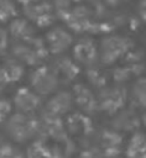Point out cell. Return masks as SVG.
<instances>
[{"mask_svg": "<svg viewBox=\"0 0 146 158\" xmlns=\"http://www.w3.org/2000/svg\"><path fill=\"white\" fill-rule=\"evenodd\" d=\"M40 130L41 123L32 115L16 112L12 114L5 121V131L7 136L17 143H22L31 139L38 133Z\"/></svg>", "mask_w": 146, "mask_h": 158, "instance_id": "obj_1", "label": "cell"}, {"mask_svg": "<svg viewBox=\"0 0 146 158\" xmlns=\"http://www.w3.org/2000/svg\"><path fill=\"white\" fill-rule=\"evenodd\" d=\"M30 83L36 94L40 96L49 95L59 85V77L56 70L48 67H38L30 75Z\"/></svg>", "mask_w": 146, "mask_h": 158, "instance_id": "obj_2", "label": "cell"}, {"mask_svg": "<svg viewBox=\"0 0 146 158\" xmlns=\"http://www.w3.org/2000/svg\"><path fill=\"white\" fill-rule=\"evenodd\" d=\"M53 10L52 2L40 0L35 4L25 6V16L40 27H47L52 25L57 17L56 14H53Z\"/></svg>", "mask_w": 146, "mask_h": 158, "instance_id": "obj_3", "label": "cell"}, {"mask_svg": "<svg viewBox=\"0 0 146 158\" xmlns=\"http://www.w3.org/2000/svg\"><path fill=\"white\" fill-rule=\"evenodd\" d=\"M41 105L40 95L28 88H20L14 96V106L17 112L32 115V112Z\"/></svg>", "mask_w": 146, "mask_h": 158, "instance_id": "obj_4", "label": "cell"}, {"mask_svg": "<svg viewBox=\"0 0 146 158\" xmlns=\"http://www.w3.org/2000/svg\"><path fill=\"white\" fill-rule=\"evenodd\" d=\"M73 105V95L68 91H59L54 94L45 106V114L52 117L59 118L67 114Z\"/></svg>", "mask_w": 146, "mask_h": 158, "instance_id": "obj_5", "label": "cell"}, {"mask_svg": "<svg viewBox=\"0 0 146 158\" xmlns=\"http://www.w3.org/2000/svg\"><path fill=\"white\" fill-rule=\"evenodd\" d=\"M46 42L47 48L52 54H59L73 43V37L68 31L57 27L46 35Z\"/></svg>", "mask_w": 146, "mask_h": 158, "instance_id": "obj_6", "label": "cell"}, {"mask_svg": "<svg viewBox=\"0 0 146 158\" xmlns=\"http://www.w3.org/2000/svg\"><path fill=\"white\" fill-rule=\"evenodd\" d=\"M122 38L119 37H109L105 38L101 43V58L105 63H110L115 60L118 56H120L124 51Z\"/></svg>", "mask_w": 146, "mask_h": 158, "instance_id": "obj_7", "label": "cell"}, {"mask_svg": "<svg viewBox=\"0 0 146 158\" xmlns=\"http://www.w3.org/2000/svg\"><path fill=\"white\" fill-rule=\"evenodd\" d=\"M9 30H10V33L12 37L21 40L24 42L30 41L31 38H33V35H35V30H33L32 25L26 19L12 20L9 26Z\"/></svg>", "mask_w": 146, "mask_h": 158, "instance_id": "obj_8", "label": "cell"}, {"mask_svg": "<svg viewBox=\"0 0 146 158\" xmlns=\"http://www.w3.org/2000/svg\"><path fill=\"white\" fill-rule=\"evenodd\" d=\"M127 158H146V136L144 133H135L130 138L127 149Z\"/></svg>", "mask_w": 146, "mask_h": 158, "instance_id": "obj_9", "label": "cell"}, {"mask_svg": "<svg viewBox=\"0 0 146 158\" xmlns=\"http://www.w3.org/2000/svg\"><path fill=\"white\" fill-rule=\"evenodd\" d=\"M73 56L78 62L82 63H89L94 59V47L88 41H80L75 44Z\"/></svg>", "mask_w": 146, "mask_h": 158, "instance_id": "obj_10", "label": "cell"}, {"mask_svg": "<svg viewBox=\"0 0 146 158\" xmlns=\"http://www.w3.org/2000/svg\"><path fill=\"white\" fill-rule=\"evenodd\" d=\"M74 91H75V99L80 107H83L84 110H88L93 106V98L84 86L77 85L74 88Z\"/></svg>", "mask_w": 146, "mask_h": 158, "instance_id": "obj_11", "label": "cell"}, {"mask_svg": "<svg viewBox=\"0 0 146 158\" xmlns=\"http://www.w3.org/2000/svg\"><path fill=\"white\" fill-rule=\"evenodd\" d=\"M4 72L9 79V81H15V80H19V78L24 74V69H22V65L17 63V59H14L11 62H9L4 68Z\"/></svg>", "mask_w": 146, "mask_h": 158, "instance_id": "obj_12", "label": "cell"}, {"mask_svg": "<svg viewBox=\"0 0 146 158\" xmlns=\"http://www.w3.org/2000/svg\"><path fill=\"white\" fill-rule=\"evenodd\" d=\"M53 9L56 12V16L63 19L64 21L69 16L72 9H71V0H54Z\"/></svg>", "mask_w": 146, "mask_h": 158, "instance_id": "obj_13", "label": "cell"}, {"mask_svg": "<svg viewBox=\"0 0 146 158\" xmlns=\"http://www.w3.org/2000/svg\"><path fill=\"white\" fill-rule=\"evenodd\" d=\"M0 158H26L25 154L11 143H2L0 146Z\"/></svg>", "mask_w": 146, "mask_h": 158, "instance_id": "obj_14", "label": "cell"}, {"mask_svg": "<svg viewBox=\"0 0 146 158\" xmlns=\"http://www.w3.org/2000/svg\"><path fill=\"white\" fill-rule=\"evenodd\" d=\"M57 73L61 72L62 74H64L66 77L68 78H73L77 73V68L73 65V63L71 60H68V58H63V59H59L57 62V68L54 69Z\"/></svg>", "mask_w": 146, "mask_h": 158, "instance_id": "obj_15", "label": "cell"}, {"mask_svg": "<svg viewBox=\"0 0 146 158\" xmlns=\"http://www.w3.org/2000/svg\"><path fill=\"white\" fill-rule=\"evenodd\" d=\"M15 6L10 0H0V20L5 21L6 19L16 14Z\"/></svg>", "mask_w": 146, "mask_h": 158, "instance_id": "obj_16", "label": "cell"}, {"mask_svg": "<svg viewBox=\"0 0 146 158\" xmlns=\"http://www.w3.org/2000/svg\"><path fill=\"white\" fill-rule=\"evenodd\" d=\"M11 110H12V104L6 99H0V122L6 121L11 116L10 115Z\"/></svg>", "mask_w": 146, "mask_h": 158, "instance_id": "obj_17", "label": "cell"}, {"mask_svg": "<svg viewBox=\"0 0 146 158\" xmlns=\"http://www.w3.org/2000/svg\"><path fill=\"white\" fill-rule=\"evenodd\" d=\"M7 46V33L4 28H0V51H4Z\"/></svg>", "mask_w": 146, "mask_h": 158, "instance_id": "obj_18", "label": "cell"}, {"mask_svg": "<svg viewBox=\"0 0 146 158\" xmlns=\"http://www.w3.org/2000/svg\"><path fill=\"white\" fill-rule=\"evenodd\" d=\"M7 83H9V79H7L4 69H0V93L4 90V88H5V85Z\"/></svg>", "mask_w": 146, "mask_h": 158, "instance_id": "obj_19", "label": "cell"}, {"mask_svg": "<svg viewBox=\"0 0 146 158\" xmlns=\"http://www.w3.org/2000/svg\"><path fill=\"white\" fill-rule=\"evenodd\" d=\"M20 4H22L24 6H27V5H31V4H35V2H37V1H40V0H17Z\"/></svg>", "mask_w": 146, "mask_h": 158, "instance_id": "obj_20", "label": "cell"}]
</instances>
